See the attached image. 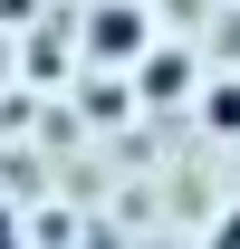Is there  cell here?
<instances>
[{
  "label": "cell",
  "mask_w": 240,
  "mask_h": 249,
  "mask_svg": "<svg viewBox=\"0 0 240 249\" xmlns=\"http://www.w3.org/2000/svg\"><path fill=\"white\" fill-rule=\"evenodd\" d=\"M144 48H154V10L135 0H106V10H87V58L96 67H144Z\"/></svg>",
  "instance_id": "cell-1"
},
{
  "label": "cell",
  "mask_w": 240,
  "mask_h": 249,
  "mask_svg": "<svg viewBox=\"0 0 240 249\" xmlns=\"http://www.w3.org/2000/svg\"><path fill=\"white\" fill-rule=\"evenodd\" d=\"M144 87H154V106H173V96L192 87V58H182V48H144Z\"/></svg>",
  "instance_id": "cell-2"
},
{
  "label": "cell",
  "mask_w": 240,
  "mask_h": 249,
  "mask_svg": "<svg viewBox=\"0 0 240 249\" xmlns=\"http://www.w3.org/2000/svg\"><path fill=\"white\" fill-rule=\"evenodd\" d=\"M202 115H211V124H221V134H240V77H221V87H211V96H202Z\"/></svg>",
  "instance_id": "cell-3"
},
{
  "label": "cell",
  "mask_w": 240,
  "mask_h": 249,
  "mask_svg": "<svg viewBox=\"0 0 240 249\" xmlns=\"http://www.w3.org/2000/svg\"><path fill=\"white\" fill-rule=\"evenodd\" d=\"M10 230H20V211H0V240H10Z\"/></svg>",
  "instance_id": "cell-4"
}]
</instances>
